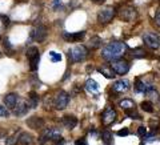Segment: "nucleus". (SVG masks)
<instances>
[{
	"mask_svg": "<svg viewBox=\"0 0 160 145\" xmlns=\"http://www.w3.org/2000/svg\"><path fill=\"white\" fill-rule=\"evenodd\" d=\"M127 49V46L122 41H111L108 43L102 51V56L106 60H118L120 56H123Z\"/></svg>",
	"mask_w": 160,
	"mask_h": 145,
	"instance_id": "1",
	"label": "nucleus"
},
{
	"mask_svg": "<svg viewBox=\"0 0 160 145\" xmlns=\"http://www.w3.org/2000/svg\"><path fill=\"white\" fill-rule=\"evenodd\" d=\"M87 55H88V51L84 46H76V47H73L71 51H68V57L71 59L73 63L83 61V60L87 57Z\"/></svg>",
	"mask_w": 160,
	"mask_h": 145,
	"instance_id": "2",
	"label": "nucleus"
},
{
	"mask_svg": "<svg viewBox=\"0 0 160 145\" xmlns=\"http://www.w3.org/2000/svg\"><path fill=\"white\" fill-rule=\"evenodd\" d=\"M69 103V96L67 92L64 91H59L56 94H55L53 97V105L56 109H59V111H62V109H66L67 105Z\"/></svg>",
	"mask_w": 160,
	"mask_h": 145,
	"instance_id": "3",
	"label": "nucleus"
},
{
	"mask_svg": "<svg viewBox=\"0 0 160 145\" xmlns=\"http://www.w3.org/2000/svg\"><path fill=\"white\" fill-rule=\"evenodd\" d=\"M115 15H116V11H115V8L107 7V8L102 9V11H99V13H98V20H99V23H102V24H108V23L115 17Z\"/></svg>",
	"mask_w": 160,
	"mask_h": 145,
	"instance_id": "4",
	"label": "nucleus"
},
{
	"mask_svg": "<svg viewBox=\"0 0 160 145\" xmlns=\"http://www.w3.org/2000/svg\"><path fill=\"white\" fill-rule=\"evenodd\" d=\"M143 41L148 48H151V49H158L160 47V39H159V36L156 33H152V32L144 33Z\"/></svg>",
	"mask_w": 160,
	"mask_h": 145,
	"instance_id": "5",
	"label": "nucleus"
},
{
	"mask_svg": "<svg viewBox=\"0 0 160 145\" xmlns=\"http://www.w3.org/2000/svg\"><path fill=\"white\" fill-rule=\"evenodd\" d=\"M111 68L115 73L118 75H126L129 71V64L124 60H113L111 63Z\"/></svg>",
	"mask_w": 160,
	"mask_h": 145,
	"instance_id": "6",
	"label": "nucleus"
},
{
	"mask_svg": "<svg viewBox=\"0 0 160 145\" xmlns=\"http://www.w3.org/2000/svg\"><path fill=\"white\" fill-rule=\"evenodd\" d=\"M119 16L123 22H133V20L138 17V11L133 7H126L120 11Z\"/></svg>",
	"mask_w": 160,
	"mask_h": 145,
	"instance_id": "7",
	"label": "nucleus"
},
{
	"mask_svg": "<svg viewBox=\"0 0 160 145\" xmlns=\"http://www.w3.org/2000/svg\"><path fill=\"white\" fill-rule=\"evenodd\" d=\"M47 35H48L47 27H46V26H43V24L38 26V28H35V29H33V32H32V36H33V39L36 40L38 43H44V41H46Z\"/></svg>",
	"mask_w": 160,
	"mask_h": 145,
	"instance_id": "8",
	"label": "nucleus"
},
{
	"mask_svg": "<svg viewBox=\"0 0 160 145\" xmlns=\"http://www.w3.org/2000/svg\"><path fill=\"white\" fill-rule=\"evenodd\" d=\"M60 137V131L58 128H48L43 132L40 143H46L48 140H58Z\"/></svg>",
	"mask_w": 160,
	"mask_h": 145,
	"instance_id": "9",
	"label": "nucleus"
},
{
	"mask_svg": "<svg viewBox=\"0 0 160 145\" xmlns=\"http://www.w3.org/2000/svg\"><path fill=\"white\" fill-rule=\"evenodd\" d=\"M115 118H116V111H115L113 108L108 107L106 111L102 113V121L104 125H109V124H112L115 121Z\"/></svg>",
	"mask_w": 160,
	"mask_h": 145,
	"instance_id": "10",
	"label": "nucleus"
},
{
	"mask_svg": "<svg viewBox=\"0 0 160 145\" xmlns=\"http://www.w3.org/2000/svg\"><path fill=\"white\" fill-rule=\"evenodd\" d=\"M129 89V81L128 80H118L112 85V92L115 93H124Z\"/></svg>",
	"mask_w": 160,
	"mask_h": 145,
	"instance_id": "11",
	"label": "nucleus"
},
{
	"mask_svg": "<svg viewBox=\"0 0 160 145\" xmlns=\"http://www.w3.org/2000/svg\"><path fill=\"white\" fill-rule=\"evenodd\" d=\"M27 125L32 129H42L44 125H46V121L42 118V117H38V116H32L27 120Z\"/></svg>",
	"mask_w": 160,
	"mask_h": 145,
	"instance_id": "12",
	"label": "nucleus"
},
{
	"mask_svg": "<svg viewBox=\"0 0 160 145\" xmlns=\"http://www.w3.org/2000/svg\"><path fill=\"white\" fill-rule=\"evenodd\" d=\"M84 36H86V32L80 31V32H75V33H64L63 37L66 41L68 43H75V41H80Z\"/></svg>",
	"mask_w": 160,
	"mask_h": 145,
	"instance_id": "13",
	"label": "nucleus"
},
{
	"mask_svg": "<svg viewBox=\"0 0 160 145\" xmlns=\"http://www.w3.org/2000/svg\"><path fill=\"white\" fill-rule=\"evenodd\" d=\"M62 123H63V125L66 127L67 129H73L75 127L78 125V118L73 116V114H66V116L63 117L62 120Z\"/></svg>",
	"mask_w": 160,
	"mask_h": 145,
	"instance_id": "14",
	"label": "nucleus"
},
{
	"mask_svg": "<svg viewBox=\"0 0 160 145\" xmlns=\"http://www.w3.org/2000/svg\"><path fill=\"white\" fill-rule=\"evenodd\" d=\"M19 103V96L18 93H8L4 96V104L8 107V108H15Z\"/></svg>",
	"mask_w": 160,
	"mask_h": 145,
	"instance_id": "15",
	"label": "nucleus"
},
{
	"mask_svg": "<svg viewBox=\"0 0 160 145\" xmlns=\"http://www.w3.org/2000/svg\"><path fill=\"white\" fill-rule=\"evenodd\" d=\"M29 108L28 107V104L27 103H23V104H18L16 107H15V111H13V113L16 114V116H24V114H27V112L29 111Z\"/></svg>",
	"mask_w": 160,
	"mask_h": 145,
	"instance_id": "16",
	"label": "nucleus"
},
{
	"mask_svg": "<svg viewBox=\"0 0 160 145\" xmlns=\"http://www.w3.org/2000/svg\"><path fill=\"white\" fill-rule=\"evenodd\" d=\"M18 141L22 144V145H29V144H32L33 137H32L29 133L23 132V133H20V136H19V140H18Z\"/></svg>",
	"mask_w": 160,
	"mask_h": 145,
	"instance_id": "17",
	"label": "nucleus"
},
{
	"mask_svg": "<svg viewBox=\"0 0 160 145\" xmlns=\"http://www.w3.org/2000/svg\"><path fill=\"white\" fill-rule=\"evenodd\" d=\"M27 104H28V107L29 108H36L38 107V104H39V96L35 92H31L29 93V96H28V101H27Z\"/></svg>",
	"mask_w": 160,
	"mask_h": 145,
	"instance_id": "18",
	"label": "nucleus"
},
{
	"mask_svg": "<svg viewBox=\"0 0 160 145\" xmlns=\"http://www.w3.org/2000/svg\"><path fill=\"white\" fill-rule=\"evenodd\" d=\"M86 89L88 92H91V93H93V92H98V89H99V84L95 81V80H92V79H89V80H87V83H86Z\"/></svg>",
	"mask_w": 160,
	"mask_h": 145,
	"instance_id": "19",
	"label": "nucleus"
},
{
	"mask_svg": "<svg viewBox=\"0 0 160 145\" xmlns=\"http://www.w3.org/2000/svg\"><path fill=\"white\" fill-rule=\"evenodd\" d=\"M120 107H122L123 109H126V111H128V109H132L135 107V103L131 99H124V100L120 101Z\"/></svg>",
	"mask_w": 160,
	"mask_h": 145,
	"instance_id": "20",
	"label": "nucleus"
},
{
	"mask_svg": "<svg viewBox=\"0 0 160 145\" xmlns=\"http://www.w3.org/2000/svg\"><path fill=\"white\" fill-rule=\"evenodd\" d=\"M39 59H40V55H36V56H33L29 59V69H31L32 72H35L38 69V65H39Z\"/></svg>",
	"mask_w": 160,
	"mask_h": 145,
	"instance_id": "21",
	"label": "nucleus"
},
{
	"mask_svg": "<svg viewBox=\"0 0 160 145\" xmlns=\"http://www.w3.org/2000/svg\"><path fill=\"white\" fill-rule=\"evenodd\" d=\"M140 107H142L143 111L147 112V113H152L153 112V105H152L151 101H143L142 104H140Z\"/></svg>",
	"mask_w": 160,
	"mask_h": 145,
	"instance_id": "22",
	"label": "nucleus"
},
{
	"mask_svg": "<svg viewBox=\"0 0 160 145\" xmlns=\"http://www.w3.org/2000/svg\"><path fill=\"white\" fill-rule=\"evenodd\" d=\"M89 46H91V48H93V49H98L100 46H102V39L99 36H93L91 39V41H89Z\"/></svg>",
	"mask_w": 160,
	"mask_h": 145,
	"instance_id": "23",
	"label": "nucleus"
},
{
	"mask_svg": "<svg viewBox=\"0 0 160 145\" xmlns=\"http://www.w3.org/2000/svg\"><path fill=\"white\" fill-rule=\"evenodd\" d=\"M102 140L104 143H106V145H111V140H112V133L109 131H104L102 133Z\"/></svg>",
	"mask_w": 160,
	"mask_h": 145,
	"instance_id": "24",
	"label": "nucleus"
},
{
	"mask_svg": "<svg viewBox=\"0 0 160 145\" xmlns=\"http://www.w3.org/2000/svg\"><path fill=\"white\" fill-rule=\"evenodd\" d=\"M132 56L135 59H143L144 56H146V52H144L143 48H135L132 51Z\"/></svg>",
	"mask_w": 160,
	"mask_h": 145,
	"instance_id": "25",
	"label": "nucleus"
},
{
	"mask_svg": "<svg viewBox=\"0 0 160 145\" xmlns=\"http://www.w3.org/2000/svg\"><path fill=\"white\" fill-rule=\"evenodd\" d=\"M26 55H27V57H28V59H31V57H33V56H36V55H39V49H38V47H29V48L27 49Z\"/></svg>",
	"mask_w": 160,
	"mask_h": 145,
	"instance_id": "26",
	"label": "nucleus"
},
{
	"mask_svg": "<svg viewBox=\"0 0 160 145\" xmlns=\"http://www.w3.org/2000/svg\"><path fill=\"white\" fill-rule=\"evenodd\" d=\"M99 71L102 72V73H103V75H104V76H106L107 79H112V77H113V73H112L113 71H112V72H111V71H108V69H107L106 67H102V68L99 69Z\"/></svg>",
	"mask_w": 160,
	"mask_h": 145,
	"instance_id": "27",
	"label": "nucleus"
},
{
	"mask_svg": "<svg viewBox=\"0 0 160 145\" xmlns=\"http://www.w3.org/2000/svg\"><path fill=\"white\" fill-rule=\"evenodd\" d=\"M0 117H9L8 108H6L4 105H0Z\"/></svg>",
	"mask_w": 160,
	"mask_h": 145,
	"instance_id": "28",
	"label": "nucleus"
},
{
	"mask_svg": "<svg viewBox=\"0 0 160 145\" xmlns=\"http://www.w3.org/2000/svg\"><path fill=\"white\" fill-rule=\"evenodd\" d=\"M127 116H129L131 118H135V120H140V118H142V117L139 116V113H138V112H135V111H129V109L127 111Z\"/></svg>",
	"mask_w": 160,
	"mask_h": 145,
	"instance_id": "29",
	"label": "nucleus"
},
{
	"mask_svg": "<svg viewBox=\"0 0 160 145\" xmlns=\"http://www.w3.org/2000/svg\"><path fill=\"white\" fill-rule=\"evenodd\" d=\"M18 140H19L18 136H11V137H9L7 141H6V145H15V144L18 143Z\"/></svg>",
	"mask_w": 160,
	"mask_h": 145,
	"instance_id": "30",
	"label": "nucleus"
},
{
	"mask_svg": "<svg viewBox=\"0 0 160 145\" xmlns=\"http://www.w3.org/2000/svg\"><path fill=\"white\" fill-rule=\"evenodd\" d=\"M149 125H151V128L152 129H155V128H159V125H160V121L156 118V120H153V118H151L149 120Z\"/></svg>",
	"mask_w": 160,
	"mask_h": 145,
	"instance_id": "31",
	"label": "nucleus"
},
{
	"mask_svg": "<svg viewBox=\"0 0 160 145\" xmlns=\"http://www.w3.org/2000/svg\"><path fill=\"white\" fill-rule=\"evenodd\" d=\"M138 134L140 137H144L147 134V129H146V127H139V129H138Z\"/></svg>",
	"mask_w": 160,
	"mask_h": 145,
	"instance_id": "32",
	"label": "nucleus"
},
{
	"mask_svg": "<svg viewBox=\"0 0 160 145\" xmlns=\"http://www.w3.org/2000/svg\"><path fill=\"white\" fill-rule=\"evenodd\" d=\"M53 8L55 9H63V4H62V0H53Z\"/></svg>",
	"mask_w": 160,
	"mask_h": 145,
	"instance_id": "33",
	"label": "nucleus"
},
{
	"mask_svg": "<svg viewBox=\"0 0 160 145\" xmlns=\"http://www.w3.org/2000/svg\"><path fill=\"white\" fill-rule=\"evenodd\" d=\"M49 55H51V57H52V61H60V60H62V56L58 53H55V52H51Z\"/></svg>",
	"mask_w": 160,
	"mask_h": 145,
	"instance_id": "34",
	"label": "nucleus"
},
{
	"mask_svg": "<svg viewBox=\"0 0 160 145\" xmlns=\"http://www.w3.org/2000/svg\"><path fill=\"white\" fill-rule=\"evenodd\" d=\"M128 133H129L128 129H120V131L118 132V136H127Z\"/></svg>",
	"mask_w": 160,
	"mask_h": 145,
	"instance_id": "35",
	"label": "nucleus"
},
{
	"mask_svg": "<svg viewBox=\"0 0 160 145\" xmlns=\"http://www.w3.org/2000/svg\"><path fill=\"white\" fill-rule=\"evenodd\" d=\"M155 23H156L158 26L160 27V9L156 12V15H155Z\"/></svg>",
	"mask_w": 160,
	"mask_h": 145,
	"instance_id": "36",
	"label": "nucleus"
},
{
	"mask_svg": "<svg viewBox=\"0 0 160 145\" xmlns=\"http://www.w3.org/2000/svg\"><path fill=\"white\" fill-rule=\"evenodd\" d=\"M4 48L8 49V51H12V47H11V44H9L8 40H6V43H4Z\"/></svg>",
	"mask_w": 160,
	"mask_h": 145,
	"instance_id": "37",
	"label": "nucleus"
},
{
	"mask_svg": "<svg viewBox=\"0 0 160 145\" xmlns=\"http://www.w3.org/2000/svg\"><path fill=\"white\" fill-rule=\"evenodd\" d=\"M0 19H2V22H3V24H6V26H7V24L9 23V19H8L7 16H0Z\"/></svg>",
	"mask_w": 160,
	"mask_h": 145,
	"instance_id": "38",
	"label": "nucleus"
},
{
	"mask_svg": "<svg viewBox=\"0 0 160 145\" xmlns=\"http://www.w3.org/2000/svg\"><path fill=\"white\" fill-rule=\"evenodd\" d=\"M75 145H88V144L86 143V140H78V141L75 143Z\"/></svg>",
	"mask_w": 160,
	"mask_h": 145,
	"instance_id": "39",
	"label": "nucleus"
},
{
	"mask_svg": "<svg viewBox=\"0 0 160 145\" xmlns=\"http://www.w3.org/2000/svg\"><path fill=\"white\" fill-rule=\"evenodd\" d=\"M91 2L95 4H103V3H106V0H91Z\"/></svg>",
	"mask_w": 160,
	"mask_h": 145,
	"instance_id": "40",
	"label": "nucleus"
},
{
	"mask_svg": "<svg viewBox=\"0 0 160 145\" xmlns=\"http://www.w3.org/2000/svg\"><path fill=\"white\" fill-rule=\"evenodd\" d=\"M0 57H2V52H0Z\"/></svg>",
	"mask_w": 160,
	"mask_h": 145,
	"instance_id": "41",
	"label": "nucleus"
}]
</instances>
